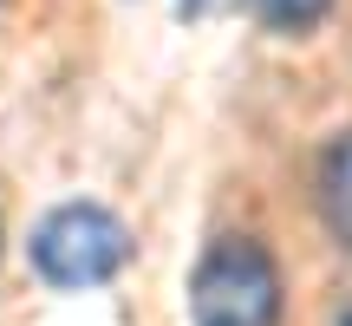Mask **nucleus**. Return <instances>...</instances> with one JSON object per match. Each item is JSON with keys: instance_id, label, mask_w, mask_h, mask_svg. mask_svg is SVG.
I'll use <instances>...</instances> for the list:
<instances>
[{"instance_id": "7ed1b4c3", "label": "nucleus", "mask_w": 352, "mask_h": 326, "mask_svg": "<svg viewBox=\"0 0 352 326\" xmlns=\"http://www.w3.org/2000/svg\"><path fill=\"white\" fill-rule=\"evenodd\" d=\"M314 202H320L327 235L340 241V248H352V131H340V138L320 151V163H314Z\"/></svg>"}, {"instance_id": "20e7f679", "label": "nucleus", "mask_w": 352, "mask_h": 326, "mask_svg": "<svg viewBox=\"0 0 352 326\" xmlns=\"http://www.w3.org/2000/svg\"><path fill=\"white\" fill-rule=\"evenodd\" d=\"M327 7L333 0H248V13L261 26H274V33H300V26H314Z\"/></svg>"}, {"instance_id": "39448f33", "label": "nucleus", "mask_w": 352, "mask_h": 326, "mask_svg": "<svg viewBox=\"0 0 352 326\" xmlns=\"http://www.w3.org/2000/svg\"><path fill=\"white\" fill-rule=\"evenodd\" d=\"M176 7H189V13H196V7H209V0H176Z\"/></svg>"}, {"instance_id": "f03ea898", "label": "nucleus", "mask_w": 352, "mask_h": 326, "mask_svg": "<svg viewBox=\"0 0 352 326\" xmlns=\"http://www.w3.org/2000/svg\"><path fill=\"white\" fill-rule=\"evenodd\" d=\"M26 254L52 287H98L131 261V228L104 202H59L52 215H39Z\"/></svg>"}, {"instance_id": "423d86ee", "label": "nucleus", "mask_w": 352, "mask_h": 326, "mask_svg": "<svg viewBox=\"0 0 352 326\" xmlns=\"http://www.w3.org/2000/svg\"><path fill=\"white\" fill-rule=\"evenodd\" d=\"M340 326H352V314H346V320H340Z\"/></svg>"}, {"instance_id": "f257e3e1", "label": "nucleus", "mask_w": 352, "mask_h": 326, "mask_svg": "<svg viewBox=\"0 0 352 326\" xmlns=\"http://www.w3.org/2000/svg\"><path fill=\"white\" fill-rule=\"evenodd\" d=\"M280 261L254 235H215L189 274V326H280Z\"/></svg>"}]
</instances>
